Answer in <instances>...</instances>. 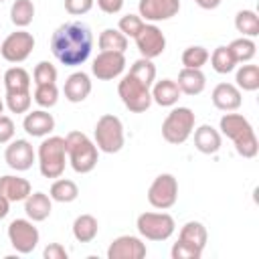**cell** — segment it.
Returning a JSON list of instances; mask_svg holds the SVG:
<instances>
[{
	"mask_svg": "<svg viewBox=\"0 0 259 259\" xmlns=\"http://www.w3.org/2000/svg\"><path fill=\"white\" fill-rule=\"evenodd\" d=\"M93 49V34L83 22H65L51 36V51L59 63L65 67L83 65Z\"/></svg>",
	"mask_w": 259,
	"mask_h": 259,
	"instance_id": "1",
	"label": "cell"
},
{
	"mask_svg": "<svg viewBox=\"0 0 259 259\" xmlns=\"http://www.w3.org/2000/svg\"><path fill=\"white\" fill-rule=\"evenodd\" d=\"M221 132L233 140L235 144V150L239 156L243 158H255L257 152H259V140L255 136V130L253 125L249 123V119L241 113H231L227 111L223 117H221Z\"/></svg>",
	"mask_w": 259,
	"mask_h": 259,
	"instance_id": "2",
	"label": "cell"
},
{
	"mask_svg": "<svg viewBox=\"0 0 259 259\" xmlns=\"http://www.w3.org/2000/svg\"><path fill=\"white\" fill-rule=\"evenodd\" d=\"M67 162L77 174H87L97 166V146L83 132H69L65 136Z\"/></svg>",
	"mask_w": 259,
	"mask_h": 259,
	"instance_id": "3",
	"label": "cell"
},
{
	"mask_svg": "<svg viewBox=\"0 0 259 259\" xmlns=\"http://www.w3.org/2000/svg\"><path fill=\"white\" fill-rule=\"evenodd\" d=\"M208 233L206 227L198 221H188L178 233V241L172 245V259H200L206 247Z\"/></svg>",
	"mask_w": 259,
	"mask_h": 259,
	"instance_id": "4",
	"label": "cell"
},
{
	"mask_svg": "<svg viewBox=\"0 0 259 259\" xmlns=\"http://www.w3.org/2000/svg\"><path fill=\"white\" fill-rule=\"evenodd\" d=\"M38 170L45 178H59L65 172L67 166V148H65V138L61 136H49L40 142L38 152Z\"/></svg>",
	"mask_w": 259,
	"mask_h": 259,
	"instance_id": "5",
	"label": "cell"
},
{
	"mask_svg": "<svg viewBox=\"0 0 259 259\" xmlns=\"http://www.w3.org/2000/svg\"><path fill=\"white\" fill-rule=\"evenodd\" d=\"M93 142H95L97 150H101L105 154H117L125 142L121 119L113 113H103L95 123Z\"/></svg>",
	"mask_w": 259,
	"mask_h": 259,
	"instance_id": "6",
	"label": "cell"
},
{
	"mask_svg": "<svg viewBox=\"0 0 259 259\" xmlns=\"http://www.w3.org/2000/svg\"><path fill=\"white\" fill-rule=\"evenodd\" d=\"M194 123L196 115L190 107H174L162 121V138L172 146H180L192 136Z\"/></svg>",
	"mask_w": 259,
	"mask_h": 259,
	"instance_id": "7",
	"label": "cell"
},
{
	"mask_svg": "<svg viewBox=\"0 0 259 259\" xmlns=\"http://www.w3.org/2000/svg\"><path fill=\"white\" fill-rule=\"evenodd\" d=\"M117 95H119L121 103H123L132 113H144V111L152 105L150 87L144 85L142 81H138L136 77H132L130 73L123 75L121 81L117 83Z\"/></svg>",
	"mask_w": 259,
	"mask_h": 259,
	"instance_id": "8",
	"label": "cell"
},
{
	"mask_svg": "<svg viewBox=\"0 0 259 259\" xmlns=\"http://www.w3.org/2000/svg\"><path fill=\"white\" fill-rule=\"evenodd\" d=\"M136 227L138 233L148 241H166L176 231V223L168 212H142Z\"/></svg>",
	"mask_w": 259,
	"mask_h": 259,
	"instance_id": "9",
	"label": "cell"
},
{
	"mask_svg": "<svg viewBox=\"0 0 259 259\" xmlns=\"http://www.w3.org/2000/svg\"><path fill=\"white\" fill-rule=\"evenodd\" d=\"M178 200V180L174 174H158L148 188V202L158 210H168Z\"/></svg>",
	"mask_w": 259,
	"mask_h": 259,
	"instance_id": "10",
	"label": "cell"
},
{
	"mask_svg": "<svg viewBox=\"0 0 259 259\" xmlns=\"http://www.w3.org/2000/svg\"><path fill=\"white\" fill-rule=\"evenodd\" d=\"M8 241L16 253L28 255L36 249V245L40 241V233L32 225L30 219H14L8 225Z\"/></svg>",
	"mask_w": 259,
	"mask_h": 259,
	"instance_id": "11",
	"label": "cell"
},
{
	"mask_svg": "<svg viewBox=\"0 0 259 259\" xmlns=\"http://www.w3.org/2000/svg\"><path fill=\"white\" fill-rule=\"evenodd\" d=\"M32 49H34V36L28 30H24V28H20L16 32H10L0 42V55L8 63H22V61H26L30 57Z\"/></svg>",
	"mask_w": 259,
	"mask_h": 259,
	"instance_id": "12",
	"label": "cell"
},
{
	"mask_svg": "<svg viewBox=\"0 0 259 259\" xmlns=\"http://www.w3.org/2000/svg\"><path fill=\"white\" fill-rule=\"evenodd\" d=\"M125 69V53H115V51H101L91 65V73L99 81H111L119 77Z\"/></svg>",
	"mask_w": 259,
	"mask_h": 259,
	"instance_id": "13",
	"label": "cell"
},
{
	"mask_svg": "<svg viewBox=\"0 0 259 259\" xmlns=\"http://www.w3.org/2000/svg\"><path fill=\"white\" fill-rule=\"evenodd\" d=\"M136 47L144 59H156L166 49V36L156 24H144L142 30L136 34Z\"/></svg>",
	"mask_w": 259,
	"mask_h": 259,
	"instance_id": "14",
	"label": "cell"
},
{
	"mask_svg": "<svg viewBox=\"0 0 259 259\" xmlns=\"http://www.w3.org/2000/svg\"><path fill=\"white\" fill-rule=\"evenodd\" d=\"M146 255V243L134 235L115 237L107 247V259H144Z\"/></svg>",
	"mask_w": 259,
	"mask_h": 259,
	"instance_id": "15",
	"label": "cell"
},
{
	"mask_svg": "<svg viewBox=\"0 0 259 259\" xmlns=\"http://www.w3.org/2000/svg\"><path fill=\"white\" fill-rule=\"evenodd\" d=\"M138 10L144 22L156 24L176 16L180 10V0H140Z\"/></svg>",
	"mask_w": 259,
	"mask_h": 259,
	"instance_id": "16",
	"label": "cell"
},
{
	"mask_svg": "<svg viewBox=\"0 0 259 259\" xmlns=\"http://www.w3.org/2000/svg\"><path fill=\"white\" fill-rule=\"evenodd\" d=\"M4 160L12 170L24 172V170L32 168L36 154L28 140H10L6 146V152H4Z\"/></svg>",
	"mask_w": 259,
	"mask_h": 259,
	"instance_id": "17",
	"label": "cell"
},
{
	"mask_svg": "<svg viewBox=\"0 0 259 259\" xmlns=\"http://www.w3.org/2000/svg\"><path fill=\"white\" fill-rule=\"evenodd\" d=\"M212 105L221 111H235L241 107L243 103V95H241V89L233 83H219L214 89H212Z\"/></svg>",
	"mask_w": 259,
	"mask_h": 259,
	"instance_id": "18",
	"label": "cell"
},
{
	"mask_svg": "<svg viewBox=\"0 0 259 259\" xmlns=\"http://www.w3.org/2000/svg\"><path fill=\"white\" fill-rule=\"evenodd\" d=\"M22 127L28 136L32 138H45L55 130V117L45 111V109H34V111H26Z\"/></svg>",
	"mask_w": 259,
	"mask_h": 259,
	"instance_id": "19",
	"label": "cell"
},
{
	"mask_svg": "<svg viewBox=\"0 0 259 259\" xmlns=\"http://www.w3.org/2000/svg\"><path fill=\"white\" fill-rule=\"evenodd\" d=\"M63 93H65V99L71 101V103H81L89 97L91 93V79L87 73L83 71H75L67 77L65 81V87H63Z\"/></svg>",
	"mask_w": 259,
	"mask_h": 259,
	"instance_id": "20",
	"label": "cell"
},
{
	"mask_svg": "<svg viewBox=\"0 0 259 259\" xmlns=\"http://www.w3.org/2000/svg\"><path fill=\"white\" fill-rule=\"evenodd\" d=\"M30 192H32V186L26 178L12 176V174L0 176V196H4L8 202L24 200Z\"/></svg>",
	"mask_w": 259,
	"mask_h": 259,
	"instance_id": "21",
	"label": "cell"
},
{
	"mask_svg": "<svg viewBox=\"0 0 259 259\" xmlns=\"http://www.w3.org/2000/svg\"><path fill=\"white\" fill-rule=\"evenodd\" d=\"M51 210H53V202L51 196L45 192H30L24 198V212L32 223L47 221L51 217Z\"/></svg>",
	"mask_w": 259,
	"mask_h": 259,
	"instance_id": "22",
	"label": "cell"
},
{
	"mask_svg": "<svg viewBox=\"0 0 259 259\" xmlns=\"http://www.w3.org/2000/svg\"><path fill=\"white\" fill-rule=\"evenodd\" d=\"M192 134H194V148L200 154H217L221 150V144H223L221 132L214 130L212 125L204 123V125L192 130Z\"/></svg>",
	"mask_w": 259,
	"mask_h": 259,
	"instance_id": "23",
	"label": "cell"
},
{
	"mask_svg": "<svg viewBox=\"0 0 259 259\" xmlns=\"http://www.w3.org/2000/svg\"><path fill=\"white\" fill-rule=\"evenodd\" d=\"M176 85L180 87V93H186V95H198L204 91L206 87V77L200 69H188V67H182L180 73H178V79H176Z\"/></svg>",
	"mask_w": 259,
	"mask_h": 259,
	"instance_id": "24",
	"label": "cell"
},
{
	"mask_svg": "<svg viewBox=\"0 0 259 259\" xmlns=\"http://www.w3.org/2000/svg\"><path fill=\"white\" fill-rule=\"evenodd\" d=\"M152 93V101H156L160 107H172L178 103L180 99V87L176 85V81L172 79H162V81H156L154 87L150 89Z\"/></svg>",
	"mask_w": 259,
	"mask_h": 259,
	"instance_id": "25",
	"label": "cell"
},
{
	"mask_svg": "<svg viewBox=\"0 0 259 259\" xmlns=\"http://www.w3.org/2000/svg\"><path fill=\"white\" fill-rule=\"evenodd\" d=\"M99 233V223L93 214H79L73 221V237L79 243H91Z\"/></svg>",
	"mask_w": 259,
	"mask_h": 259,
	"instance_id": "26",
	"label": "cell"
},
{
	"mask_svg": "<svg viewBox=\"0 0 259 259\" xmlns=\"http://www.w3.org/2000/svg\"><path fill=\"white\" fill-rule=\"evenodd\" d=\"M2 83L6 93H14V91H30V75L26 69L22 67H10L4 75H2Z\"/></svg>",
	"mask_w": 259,
	"mask_h": 259,
	"instance_id": "27",
	"label": "cell"
},
{
	"mask_svg": "<svg viewBox=\"0 0 259 259\" xmlns=\"http://www.w3.org/2000/svg\"><path fill=\"white\" fill-rule=\"evenodd\" d=\"M49 196H51V200H57V202H73V200H77V196H79V186H77L73 180L59 176V178L51 184Z\"/></svg>",
	"mask_w": 259,
	"mask_h": 259,
	"instance_id": "28",
	"label": "cell"
},
{
	"mask_svg": "<svg viewBox=\"0 0 259 259\" xmlns=\"http://www.w3.org/2000/svg\"><path fill=\"white\" fill-rule=\"evenodd\" d=\"M34 18V4L32 0H14L10 6V20L18 28H26Z\"/></svg>",
	"mask_w": 259,
	"mask_h": 259,
	"instance_id": "29",
	"label": "cell"
},
{
	"mask_svg": "<svg viewBox=\"0 0 259 259\" xmlns=\"http://www.w3.org/2000/svg\"><path fill=\"white\" fill-rule=\"evenodd\" d=\"M99 49L101 51H115V53H125L127 49V36L119 32V28H105L99 34Z\"/></svg>",
	"mask_w": 259,
	"mask_h": 259,
	"instance_id": "30",
	"label": "cell"
},
{
	"mask_svg": "<svg viewBox=\"0 0 259 259\" xmlns=\"http://www.w3.org/2000/svg\"><path fill=\"white\" fill-rule=\"evenodd\" d=\"M235 28L247 36V38H255L259 34V16L255 10H239L235 16Z\"/></svg>",
	"mask_w": 259,
	"mask_h": 259,
	"instance_id": "31",
	"label": "cell"
},
{
	"mask_svg": "<svg viewBox=\"0 0 259 259\" xmlns=\"http://www.w3.org/2000/svg\"><path fill=\"white\" fill-rule=\"evenodd\" d=\"M229 51H231V55L235 57L237 63H249L257 55V45H255L253 38L241 36V38H235L229 45Z\"/></svg>",
	"mask_w": 259,
	"mask_h": 259,
	"instance_id": "32",
	"label": "cell"
},
{
	"mask_svg": "<svg viewBox=\"0 0 259 259\" xmlns=\"http://www.w3.org/2000/svg\"><path fill=\"white\" fill-rule=\"evenodd\" d=\"M208 59H210L212 69H214L217 73H221V75H227V73L235 71V67H237V61H235V57L231 55L229 47H217V49L212 51V55H208Z\"/></svg>",
	"mask_w": 259,
	"mask_h": 259,
	"instance_id": "33",
	"label": "cell"
},
{
	"mask_svg": "<svg viewBox=\"0 0 259 259\" xmlns=\"http://www.w3.org/2000/svg\"><path fill=\"white\" fill-rule=\"evenodd\" d=\"M237 87L243 91H257L259 89V67L257 65H241L235 75Z\"/></svg>",
	"mask_w": 259,
	"mask_h": 259,
	"instance_id": "34",
	"label": "cell"
},
{
	"mask_svg": "<svg viewBox=\"0 0 259 259\" xmlns=\"http://www.w3.org/2000/svg\"><path fill=\"white\" fill-rule=\"evenodd\" d=\"M130 75L136 77L138 81H142L144 85L152 87L156 81V65L152 63V59H138L132 67H130Z\"/></svg>",
	"mask_w": 259,
	"mask_h": 259,
	"instance_id": "35",
	"label": "cell"
},
{
	"mask_svg": "<svg viewBox=\"0 0 259 259\" xmlns=\"http://www.w3.org/2000/svg\"><path fill=\"white\" fill-rule=\"evenodd\" d=\"M32 99H34L42 109H49V107L57 105V101H59V89H57V83L36 85V87H34V93H32Z\"/></svg>",
	"mask_w": 259,
	"mask_h": 259,
	"instance_id": "36",
	"label": "cell"
},
{
	"mask_svg": "<svg viewBox=\"0 0 259 259\" xmlns=\"http://www.w3.org/2000/svg\"><path fill=\"white\" fill-rule=\"evenodd\" d=\"M208 61V51L200 45H192L182 53V65L188 69H202Z\"/></svg>",
	"mask_w": 259,
	"mask_h": 259,
	"instance_id": "37",
	"label": "cell"
},
{
	"mask_svg": "<svg viewBox=\"0 0 259 259\" xmlns=\"http://www.w3.org/2000/svg\"><path fill=\"white\" fill-rule=\"evenodd\" d=\"M32 103V95L30 91H14V93H6V101L4 105L12 111V113H26L30 109Z\"/></svg>",
	"mask_w": 259,
	"mask_h": 259,
	"instance_id": "38",
	"label": "cell"
},
{
	"mask_svg": "<svg viewBox=\"0 0 259 259\" xmlns=\"http://www.w3.org/2000/svg\"><path fill=\"white\" fill-rule=\"evenodd\" d=\"M144 24H146V22L142 20L140 14H125V16L119 18L117 28H119V32H123L127 38H136V34L142 30Z\"/></svg>",
	"mask_w": 259,
	"mask_h": 259,
	"instance_id": "39",
	"label": "cell"
},
{
	"mask_svg": "<svg viewBox=\"0 0 259 259\" xmlns=\"http://www.w3.org/2000/svg\"><path fill=\"white\" fill-rule=\"evenodd\" d=\"M34 85H45V83H57V67L49 61H40L34 67Z\"/></svg>",
	"mask_w": 259,
	"mask_h": 259,
	"instance_id": "40",
	"label": "cell"
},
{
	"mask_svg": "<svg viewBox=\"0 0 259 259\" xmlns=\"http://www.w3.org/2000/svg\"><path fill=\"white\" fill-rule=\"evenodd\" d=\"M93 2L95 0H65V10L73 16H81L93 8Z\"/></svg>",
	"mask_w": 259,
	"mask_h": 259,
	"instance_id": "41",
	"label": "cell"
},
{
	"mask_svg": "<svg viewBox=\"0 0 259 259\" xmlns=\"http://www.w3.org/2000/svg\"><path fill=\"white\" fill-rule=\"evenodd\" d=\"M14 132H16V127H14V121L8 117V115H0V144H8L12 138H14Z\"/></svg>",
	"mask_w": 259,
	"mask_h": 259,
	"instance_id": "42",
	"label": "cell"
},
{
	"mask_svg": "<svg viewBox=\"0 0 259 259\" xmlns=\"http://www.w3.org/2000/svg\"><path fill=\"white\" fill-rule=\"evenodd\" d=\"M42 257L45 259H67L69 253L61 243H49L45 247V251H42Z\"/></svg>",
	"mask_w": 259,
	"mask_h": 259,
	"instance_id": "43",
	"label": "cell"
},
{
	"mask_svg": "<svg viewBox=\"0 0 259 259\" xmlns=\"http://www.w3.org/2000/svg\"><path fill=\"white\" fill-rule=\"evenodd\" d=\"M97 6L105 14H117L123 8V0H97Z\"/></svg>",
	"mask_w": 259,
	"mask_h": 259,
	"instance_id": "44",
	"label": "cell"
},
{
	"mask_svg": "<svg viewBox=\"0 0 259 259\" xmlns=\"http://www.w3.org/2000/svg\"><path fill=\"white\" fill-rule=\"evenodd\" d=\"M200 8H204V10H214L223 0H194Z\"/></svg>",
	"mask_w": 259,
	"mask_h": 259,
	"instance_id": "45",
	"label": "cell"
},
{
	"mask_svg": "<svg viewBox=\"0 0 259 259\" xmlns=\"http://www.w3.org/2000/svg\"><path fill=\"white\" fill-rule=\"evenodd\" d=\"M8 212H10V202H8L4 196H0V221H2Z\"/></svg>",
	"mask_w": 259,
	"mask_h": 259,
	"instance_id": "46",
	"label": "cell"
},
{
	"mask_svg": "<svg viewBox=\"0 0 259 259\" xmlns=\"http://www.w3.org/2000/svg\"><path fill=\"white\" fill-rule=\"evenodd\" d=\"M2 113H4V101L0 99V115H2Z\"/></svg>",
	"mask_w": 259,
	"mask_h": 259,
	"instance_id": "47",
	"label": "cell"
},
{
	"mask_svg": "<svg viewBox=\"0 0 259 259\" xmlns=\"http://www.w3.org/2000/svg\"><path fill=\"white\" fill-rule=\"evenodd\" d=\"M0 81H2V77H0Z\"/></svg>",
	"mask_w": 259,
	"mask_h": 259,
	"instance_id": "48",
	"label": "cell"
},
{
	"mask_svg": "<svg viewBox=\"0 0 259 259\" xmlns=\"http://www.w3.org/2000/svg\"><path fill=\"white\" fill-rule=\"evenodd\" d=\"M0 2H4V0H0Z\"/></svg>",
	"mask_w": 259,
	"mask_h": 259,
	"instance_id": "49",
	"label": "cell"
}]
</instances>
